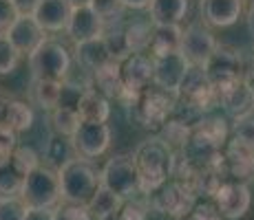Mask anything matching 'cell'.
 <instances>
[{"label":"cell","instance_id":"4dcf8cb0","mask_svg":"<svg viewBox=\"0 0 254 220\" xmlns=\"http://www.w3.org/2000/svg\"><path fill=\"white\" fill-rule=\"evenodd\" d=\"M190 134H192V128L186 126L184 121L175 119V117H170L168 121H164V126L159 128V136H162L173 150H182L184 145L188 143Z\"/></svg>","mask_w":254,"mask_h":220},{"label":"cell","instance_id":"d590c367","mask_svg":"<svg viewBox=\"0 0 254 220\" xmlns=\"http://www.w3.org/2000/svg\"><path fill=\"white\" fill-rule=\"evenodd\" d=\"M56 220H97V218L91 214L89 205L60 203L56 207Z\"/></svg>","mask_w":254,"mask_h":220},{"label":"cell","instance_id":"60d3db41","mask_svg":"<svg viewBox=\"0 0 254 220\" xmlns=\"http://www.w3.org/2000/svg\"><path fill=\"white\" fill-rule=\"evenodd\" d=\"M18 16H20V13H18L13 0H0V33L7 31Z\"/></svg>","mask_w":254,"mask_h":220},{"label":"cell","instance_id":"3957f363","mask_svg":"<svg viewBox=\"0 0 254 220\" xmlns=\"http://www.w3.org/2000/svg\"><path fill=\"white\" fill-rule=\"evenodd\" d=\"M20 196L29 207H42V209H56L62 203V187H60V174L51 165H38L27 174V180L22 185Z\"/></svg>","mask_w":254,"mask_h":220},{"label":"cell","instance_id":"cb8c5ba5","mask_svg":"<svg viewBox=\"0 0 254 220\" xmlns=\"http://www.w3.org/2000/svg\"><path fill=\"white\" fill-rule=\"evenodd\" d=\"M77 112L82 119L89 121H109L111 117V101L95 88H84L80 101H77Z\"/></svg>","mask_w":254,"mask_h":220},{"label":"cell","instance_id":"ba28073f","mask_svg":"<svg viewBox=\"0 0 254 220\" xmlns=\"http://www.w3.org/2000/svg\"><path fill=\"white\" fill-rule=\"evenodd\" d=\"M206 73L208 80L212 82V86L219 92L228 90L230 86H234L237 82L243 80V53H239L232 46H221L212 53V57L206 62Z\"/></svg>","mask_w":254,"mask_h":220},{"label":"cell","instance_id":"5bb4252c","mask_svg":"<svg viewBox=\"0 0 254 220\" xmlns=\"http://www.w3.org/2000/svg\"><path fill=\"white\" fill-rule=\"evenodd\" d=\"M4 33H7V38L11 40L13 46L18 48L20 55H29V53H33L42 42L47 40V31L38 24L36 18L24 16V13H20Z\"/></svg>","mask_w":254,"mask_h":220},{"label":"cell","instance_id":"7dc6e473","mask_svg":"<svg viewBox=\"0 0 254 220\" xmlns=\"http://www.w3.org/2000/svg\"><path fill=\"white\" fill-rule=\"evenodd\" d=\"M73 7H84V4H91L93 0H69Z\"/></svg>","mask_w":254,"mask_h":220},{"label":"cell","instance_id":"c3c4849f","mask_svg":"<svg viewBox=\"0 0 254 220\" xmlns=\"http://www.w3.org/2000/svg\"><path fill=\"white\" fill-rule=\"evenodd\" d=\"M250 178H254V161H252V168H250Z\"/></svg>","mask_w":254,"mask_h":220},{"label":"cell","instance_id":"83f0119b","mask_svg":"<svg viewBox=\"0 0 254 220\" xmlns=\"http://www.w3.org/2000/svg\"><path fill=\"white\" fill-rule=\"evenodd\" d=\"M60 95H62V82L53 80H33L31 86V101L40 106L42 110H53L60 106Z\"/></svg>","mask_w":254,"mask_h":220},{"label":"cell","instance_id":"9c48e42d","mask_svg":"<svg viewBox=\"0 0 254 220\" xmlns=\"http://www.w3.org/2000/svg\"><path fill=\"white\" fill-rule=\"evenodd\" d=\"M111 139H113V132H111V126L106 121L82 119L77 130L73 132L71 143L75 148L77 156H82V159H97V156H104L109 152Z\"/></svg>","mask_w":254,"mask_h":220},{"label":"cell","instance_id":"f1b7e54d","mask_svg":"<svg viewBox=\"0 0 254 220\" xmlns=\"http://www.w3.org/2000/svg\"><path fill=\"white\" fill-rule=\"evenodd\" d=\"M45 156H47V161H49L51 168L60 170L66 161L75 159L77 152H75V148H73V143H71V136L56 134L51 141H49V145L45 150Z\"/></svg>","mask_w":254,"mask_h":220},{"label":"cell","instance_id":"1f68e13d","mask_svg":"<svg viewBox=\"0 0 254 220\" xmlns=\"http://www.w3.org/2000/svg\"><path fill=\"white\" fill-rule=\"evenodd\" d=\"M4 124L11 126L18 134H20V132L31 130V126H33V108L27 104V101L13 99L11 106H9V110H7V119H4Z\"/></svg>","mask_w":254,"mask_h":220},{"label":"cell","instance_id":"f546056e","mask_svg":"<svg viewBox=\"0 0 254 220\" xmlns=\"http://www.w3.org/2000/svg\"><path fill=\"white\" fill-rule=\"evenodd\" d=\"M80 121H82L80 112H77V108H71V106H58V108L51 110V126L56 130V134L73 136Z\"/></svg>","mask_w":254,"mask_h":220},{"label":"cell","instance_id":"8992f818","mask_svg":"<svg viewBox=\"0 0 254 220\" xmlns=\"http://www.w3.org/2000/svg\"><path fill=\"white\" fill-rule=\"evenodd\" d=\"M194 205H197V192H194L190 178L168 180L157 192L150 194V207L159 214L173 216L175 220L186 216Z\"/></svg>","mask_w":254,"mask_h":220},{"label":"cell","instance_id":"603a6c76","mask_svg":"<svg viewBox=\"0 0 254 220\" xmlns=\"http://www.w3.org/2000/svg\"><path fill=\"white\" fill-rule=\"evenodd\" d=\"M182 24H153V38H150V55H166V53L179 51L182 46Z\"/></svg>","mask_w":254,"mask_h":220},{"label":"cell","instance_id":"4316f807","mask_svg":"<svg viewBox=\"0 0 254 220\" xmlns=\"http://www.w3.org/2000/svg\"><path fill=\"white\" fill-rule=\"evenodd\" d=\"M126 46L130 53H146L150 48V38H153V22L148 20H133L124 27Z\"/></svg>","mask_w":254,"mask_h":220},{"label":"cell","instance_id":"8fae6325","mask_svg":"<svg viewBox=\"0 0 254 220\" xmlns=\"http://www.w3.org/2000/svg\"><path fill=\"white\" fill-rule=\"evenodd\" d=\"M153 57V55H150ZM190 68V62L186 60L182 51H173L166 55L153 57V86L162 88L166 92L179 95L182 82Z\"/></svg>","mask_w":254,"mask_h":220},{"label":"cell","instance_id":"836d02e7","mask_svg":"<svg viewBox=\"0 0 254 220\" xmlns=\"http://www.w3.org/2000/svg\"><path fill=\"white\" fill-rule=\"evenodd\" d=\"M20 53L7 38V33H0V77L11 75L20 64Z\"/></svg>","mask_w":254,"mask_h":220},{"label":"cell","instance_id":"8d00e7d4","mask_svg":"<svg viewBox=\"0 0 254 220\" xmlns=\"http://www.w3.org/2000/svg\"><path fill=\"white\" fill-rule=\"evenodd\" d=\"M150 216V207L144 205L139 198H130L124 200L120 214H117V220H148Z\"/></svg>","mask_w":254,"mask_h":220},{"label":"cell","instance_id":"e575fe53","mask_svg":"<svg viewBox=\"0 0 254 220\" xmlns=\"http://www.w3.org/2000/svg\"><path fill=\"white\" fill-rule=\"evenodd\" d=\"M27 209L29 205L20 194H11V196L0 194V220H24Z\"/></svg>","mask_w":254,"mask_h":220},{"label":"cell","instance_id":"7a4b0ae2","mask_svg":"<svg viewBox=\"0 0 254 220\" xmlns=\"http://www.w3.org/2000/svg\"><path fill=\"white\" fill-rule=\"evenodd\" d=\"M60 187H62V203H80L86 205L91 196L102 185L100 170L91 163V159H75L66 161L60 170Z\"/></svg>","mask_w":254,"mask_h":220},{"label":"cell","instance_id":"7402d4cb","mask_svg":"<svg viewBox=\"0 0 254 220\" xmlns=\"http://www.w3.org/2000/svg\"><path fill=\"white\" fill-rule=\"evenodd\" d=\"M190 0H153L148 7L153 24H182L188 16Z\"/></svg>","mask_w":254,"mask_h":220},{"label":"cell","instance_id":"ac0fdd59","mask_svg":"<svg viewBox=\"0 0 254 220\" xmlns=\"http://www.w3.org/2000/svg\"><path fill=\"white\" fill-rule=\"evenodd\" d=\"M29 172H31V168L16 154V150H13V154L0 156V194H4V196L20 194Z\"/></svg>","mask_w":254,"mask_h":220},{"label":"cell","instance_id":"4fadbf2b","mask_svg":"<svg viewBox=\"0 0 254 220\" xmlns=\"http://www.w3.org/2000/svg\"><path fill=\"white\" fill-rule=\"evenodd\" d=\"M104 29L106 22L102 20L100 13L91 4H84V7H73L69 24H66V36L71 38L73 44H77L93 40L97 36H104Z\"/></svg>","mask_w":254,"mask_h":220},{"label":"cell","instance_id":"f35d334b","mask_svg":"<svg viewBox=\"0 0 254 220\" xmlns=\"http://www.w3.org/2000/svg\"><path fill=\"white\" fill-rule=\"evenodd\" d=\"M232 136L246 141L254 148V115L241 117V119H234L232 124Z\"/></svg>","mask_w":254,"mask_h":220},{"label":"cell","instance_id":"d4e9b609","mask_svg":"<svg viewBox=\"0 0 254 220\" xmlns=\"http://www.w3.org/2000/svg\"><path fill=\"white\" fill-rule=\"evenodd\" d=\"M192 134L201 139L203 143H208L210 148L221 150V145L228 141L230 128H228V121L223 117H203L192 128Z\"/></svg>","mask_w":254,"mask_h":220},{"label":"cell","instance_id":"b9f144b4","mask_svg":"<svg viewBox=\"0 0 254 220\" xmlns=\"http://www.w3.org/2000/svg\"><path fill=\"white\" fill-rule=\"evenodd\" d=\"M24 220H56V209H42V207H29Z\"/></svg>","mask_w":254,"mask_h":220},{"label":"cell","instance_id":"277c9868","mask_svg":"<svg viewBox=\"0 0 254 220\" xmlns=\"http://www.w3.org/2000/svg\"><path fill=\"white\" fill-rule=\"evenodd\" d=\"M29 68L33 80L64 82L71 71V53L62 42L47 38L33 53H29Z\"/></svg>","mask_w":254,"mask_h":220},{"label":"cell","instance_id":"ee69618b","mask_svg":"<svg viewBox=\"0 0 254 220\" xmlns=\"http://www.w3.org/2000/svg\"><path fill=\"white\" fill-rule=\"evenodd\" d=\"M13 99H16V97H13L11 92L0 90V124H4V119H7V110H9V106H11Z\"/></svg>","mask_w":254,"mask_h":220},{"label":"cell","instance_id":"2e32d148","mask_svg":"<svg viewBox=\"0 0 254 220\" xmlns=\"http://www.w3.org/2000/svg\"><path fill=\"white\" fill-rule=\"evenodd\" d=\"M122 80L124 88L130 90H146L153 84V57L146 53H130L126 60H122Z\"/></svg>","mask_w":254,"mask_h":220},{"label":"cell","instance_id":"5b68a950","mask_svg":"<svg viewBox=\"0 0 254 220\" xmlns=\"http://www.w3.org/2000/svg\"><path fill=\"white\" fill-rule=\"evenodd\" d=\"M100 176H102V185L106 189H111L122 200L137 198L141 194L139 170L133 154H117L113 159H109L104 163V168L100 170Z\"/></svg>","mask_w":254,"mask_h":220},{"label":"cell","instance_id":"d6a6232c","mask_svg":"<svg viewBox=\"0 0 254 220\" xmlns=\"http://www.w3.org/2000/svg\"><path fill=\"white\" fill-rule=\"evenodd\" d=\"M173 117L179 121H184L186 126H190V128H194V126L206 117V110H203L197 101L177 95V101H175V108H173Z\"/></svg>","mask_w":254,"mask_h":220},{"label":"cell","instance_id":"ab89813d","mask_svg":"<svg viewBox=\"0 0 254 220\" xmlns=\"http://www.w3.org/2000/svg\"><path fill=\"white\" fill-rule=\"evenodd\" d=\"M18 148V132L7 124H0V156L13 154Z\"/></svg>","mask_w":254,"mask_h":220},{"label":"cell","instance_id":"74e56055","mask_svg":"<svg viewBox=\"0 0 254 220\" xmlns=\"http://www.w3.org/2000/svg\"><path fill=\"white\" fill-rule=\"evenodd\" d=\"M177 220H223V216L214 203H197L186 216Z\"/></svg>","mask_w":254,"mask_h":220},{"label":"cell","instance_id":"bcb514c9","mask_svg":"<svg viewBox=\"0 0 254 220\" xmlns=\"http://www.w3.org/2000/svg\"><path fill=\"white\" fill-rule=\"evenodd\" d=\"M246 24H248V31H250V36L254 38V0L250 2V7H248V11H246Z\"/></svg>","mask_w":254,"mask_h":220},{"label":"cell","instance_id":"30bf717a","mask_svg":"<svg viewBox=\"0 0 254 220\" xmlns=\"http://www.w3.org/2000/svg\"><path fill=\"white\" fill-rule=\"evenodd\" d=\"M219 48V42L214 33L210 31L206 22H190L182 33V46L179 51L186 55V60L194 66H206V62L212 57V53Z\"/></svg>","mask_w":254,"mask_h":220},{"label":"cell","instance_id":"484cf974","mask_svg":"<svg viewBox=\"0 0 254 220\" xmlns=\"http://www.w3.org/2000/svg\"><path fill=\"white\" fill-rule=\"evenodd\" d=\"M86 205H89L91 214L97 220H106V218H113V216L120 214L124 200H122L120 196H115V194L111 192V189H106L104 185H100V187H97V192L93 194L91 200Z\"/></svg>","mask_w":254,"mask_h":220},{"label":"cell","instance_id":"e0dca14e","mask_svg":"<svg viewBox=\"0 0 254 220\" xmlns=\"http://www.w3.org/2000/svg\"><path fill=\"white\" fill-rule=\"evenodd\" d=\"M71 13L73 4L69 0H40V4L33 11V18L47 33H60L66 31Z\"/></svg>","mask_w":254,"mask_h":220},{"label":"cell","instance_id":"9a60e30c","mask_svg":"<svg viewBox=\"0 0 254 220\" xmlns=\"http://www.w3.org/2000/svg\"><path fill=\"white\" fill-rule=\"evenodd\" d=\"M199 13L208 27L226 29L239 22L243 13V0H199Z\"/></svg>","mask_w":254,"mask_h":220},{"label":"cell","instance_id":"f6af8a7d","mask_svg":"<svg viewBox=\"0 0 254 220\" xmlns=\"http://www.w3.org/2000/svg\"><path fill=\"white\" fill-rule=\"evenodd\" d=\"M120 2L124 9H137L139 11V9H148L153 0H120Z\"/></svg>","mask_w":254,"mask_h":220},{"label":"cell","instance_id":"d6986e66","mask_svg":"<svg viewBox=\"0 0 254 220\" xmlns=\"http://www.w3.org/2000/svg\"><path fill=\"white\" fill-rule=\"evenodd\" d=\"M221 108L230 119H241L254 112V90L246 80L237 82L221 92Z\"/></svg>","mask_w":254,"mask_h":220},{"label":"cell","instance_id":"681fc988","mask_svg":"<svg viewBox=\"0 0 254 220\" xmlns=\"http://www.w3.org/2000/svg\"><path fill=\"white\" fill-rule=\"evenodd\" d=\"M250 2H252V0H250Z\"/></svg>","mask_w":254,"mask_h":220},{"label":"cell","instance_id":"6da1fadb","mask_svg":"<svg viewBox=\"0 0 254 220\" xmlns=\"http://www.w3.org/2000/svg\"><path fill=\"white\" fill-rule=\"evenodd\" d=\"M133 159L139 170V187L141 194L150 196L157 192L164 183L173 176L175 165V150L162 139V136H148L137 145L133 152Z\"/></svg>","mask_w":254,"mask_h":220},{"label":"cell","instance_id":"7c38bea8","mask_svg":"<svg viewBox=\"0 0 254 220\" xmlns=\"http://www.w3.org/2000/svg\"><path fill=\"white\" fill-rule=\"evenodd\" d=\"M214 205L223 220H239L248 214L252 205V194L243 180H223L214 194Z\"/></svg>","mask_w":254,"mask_h":220},{"label":"cell","instance_id":"ffe728a7","mask_svg":"<svg viewBox=\"0 0 254 220\" xmlns=\"http://www.w3.org/2000/svg\"><path fill=\"white\" fill-rule=\"evenodd\" d=\"M75 62L91 73L106 66L109 62H113V53H111L106 38L97 36V38H93V40L77 42L75 44Z\"/></svg>","mask_w":254,"mask_h":220},{"label":"cell","instance_id":"44dd1931","mask_svg":"<svg viewBox=\"0 0 254 220\" xmlns=\"http://www.w3.org/2000/svg\"><path fill=\"white\" fill-rule=\"evenodd\" d=\"M93 88L100 90L109 99H120L124 90V80H122V62H109L106 66L93 71Z\"/></svg>","mask_w":254,"mask_h":220},{"label":"cell","instance_id":"52a82bcc","mask_svg":"<svg viewBox=\"0 0 254 220\" xmlns=\"http://www.w3.org/2000/svg\"><path fill=\"white\" fill-rule=\"evenodd\" d=\"M177 95L166 92L162 88H146L139 92V97L128 106L133 108V117L137 119V124H141L144 128H162L164 121H168L173 117V108Z\"/></svg>","mask_w":254,"mask_h":220},{"label":"cell","instance_id":"7bdbcfd3","mask_svg":"<svg viewBox=\"0 0 254 220\" xmlns=\"http://www.w3.org/2000/svg\"><path fill=\"white\" fill-rule=\"evenodd\" d=\"M13 4H16L18 13H24V16H33V11H36V7L40 4V0H13Z\"/></svg>","mask_w":254,"mask_h":220}]
</instances>
